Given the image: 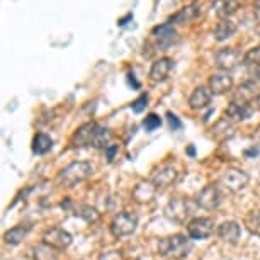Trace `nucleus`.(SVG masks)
Listing matches in <instances>:
<instances>
[{
  "label": "nucleus",
  "instance_id": "nucleus-6",
  "mask_svg": "<svg viewBox=\"0 0 260 260\" xmlns=\"http://www.w3.org/2000/svg\"><path fill=\"white\" fill-rule=\"evenodd\" d=\"M214 61L219 70L230 73V72H233L240 63H243V55L237 48H221V50L216 51Z\"/></svg>",
  "mask_w": 260,
  "mask_h": 260
},
{
  "label": "nucleus",
  "instance_id": "nucleus-8",
  "mask_svg": "<svg viewBox=\"0 0 260 260\" xmlns=\"http://www.w3.org/2000/svg\"><path fill=\"white\" fill-rule=\"evenodd\" d=\"M221 201H223V194L216 184L206 185V187L196 196V204L206 211H214L216 208H219Z\"/></svg>",
  "mask_w": 260,
  "mask_h": 260
},
{
  "label": "nucleus",
  "instance_id": "nucleus-21",
  "mask_svg": "<svg viewBox=\"0 0 260 260\" xmlns=\"http://www.w3.org/2000/svg\"><path fill=\"white\" fill-rule=\"evenodd\" d=\"M199 6L198 4H192V6H187L184 7L182 11H179L175 16L170 17V24H187V22H192L196 17L199 16Z\"/></svg>",
  "mask_w": 260,
  "mask_h": 260
},
{
  "label": "nucleus",
  "instance_id": "nucleus-38",
  "mask_svg": "<svg viewBox=\"0 0 260 260\" xmlns=\"http://www.w3.org/2000/svg\"><path fill=\"white\" fill-rule=\"evenodd\" d=\"M135 260H136V258H135Z\"/></svg>",
  "mask_w": 260,
  "mask_h": 260
},
{
  "label": "nucleus",
  "instance_id": "nucleus-27",
  "mask_svg": "<svg viewBox=\"0 0 260 260\" xmlns=\"http://www.w3.org/2000/svg\"><path fill=\"white\" fill-rule=\"evenodd\" d=\"M245 228L252 235H255V237H260V209L250 211L245 216Z\"/></svg>",
  "mask_w": 260,
  "mask_h": 260
},
{
  "label": "nucleus",
  "instance_id": "nucleus-12",
  "mask_svg": "<svg viewBox=\"0 0 260 260\" xmlns=\"http://www.w3.org/2000/svg\"><path fill=\"white\" fill-rule=\"evenodd\" d=\"M99 124L97 122H85L75 131L72 136V146L73 148H83V146H92L94 143V136Z\"/></svg>",
  "mask_w": 260,
  "mask_h": 260
},
{
  "label": "nucleus",
  "instance_id": "nucleus-35",
  "mask_svg": "<svg viewBox=\"0 0 260 260\" xmlns=\"http://www.w3.org/2000/svg\"><path fill=\"white\" fill-rule=\"evenodd\" d=\"M253 6H255V7H257V9H258V11H260V0H253Z\"/></svg>",
  "mask_w": 260,
  "mask_h": 260
},
{
  "label": "nucleus",
  "instance_id": "nucleus-9",
  "mask_svg": "<svg viewBox=\"0 0 260 260\" xmlns=\"http://www.w3.org/2000/svg\"><path fill=\"white\" fill-rule=\"evenodd\" d=\"M187 233L194 240H206L214 233V221L211 218H194L187 223Z\"/></svg>",
  "mask_w": 260,
  "mask_h": 260
},
{
  "label": "nucleus",
  "instance_id": "nucleus-5",
  "mask_svg": "<svg viewBox=\"0 0 260 260\" xmlns=\"http://www.w3.org/2000/svg\"><path fill=\"white\" fill-rule=\"evenodd\" d=\"M136 226H138V216L135 213H129V211H121L112 218L111 232L117 238L129 237V235L135 233Z\"/></svg>",
  "mask_w": 260,
  "mask_h": 260
},
{
  "label": "nucleus",
  "instance_id": "nucleus-36",
  "mask_svg": "<svg viewBox=\"0 0 260 260\" xmlns=\"http://www.w3.org/2000/svg\"><path fill=\"white\" fill-rule=\"evenodd\" d=\"M255 104H257V109L260 111V94H258V97H257V101H255Z\"/></svg>",
  "mask_w": 260,
  "mask_h": 260
},
{
  "label": "nucleus",
  "instance_id": "nucleus-11",
  "mask_svg": "<svg viewBox=\"0 0 260 260\" xmlns=\"http://www.w3.org/2000/svg\"><path fill=\"white\" fill-rule=\"evenodd\" d=\"M242 65L245 67L248 80L258 83L260 82V46H255L245 53Z\"/></svg>",
  "mask_w": 260,
  "mask_h": 260
},
{
  "label": "nucleus",
  "instance_id": "nucleus-30",
  "mask_svg": "<svg viewBox=\"0 0 260 260\" xmlns=\"http://www.w3.org/2000/svg\"><path fill=\"white\" fill-rule=\"evenodd\" d=\"M143 126H145V129H146V131H155V129H158V127L161 126L160 116H156V114H148V116L145 117Z\"/></svg>",
  "mask_w": 260,
  "mask_h": 260
},
{
  "label": "nucleus",
  "instance_id": "nucleus-4",
  "mask_svg": "<svg viewBox=\"0 0 260 260\" xmlns=\"http://www.w3.org/2000/svg\"><path fill=\"white\" fill-rule=\"evenodd\" d=\"M164 214L174 223H185L192 216V203L185 198H174L167 203Z\"/></svg>",
  "mask_w": 260,
  "mask_h": 260
},
{
  "label": "nucleus",
  "instance_id": "nucleus-18",
  "mask_svg": "<svg viewBox=\"0 0 260 260\" xmlns=\"http://www.w3.org/2000/svg\"><path fill=\"white\" fill-rule=\"evenodd\" d=\"M218 235L223 242H226L230 245H235V243H238V240H240L242 228H240V224L237 221H224V223L219 224Z\"/></svg>",
  "mask_w": 260,
  "mask_h": 260
},
{
  "label": "nucleus",
  "instance_id": "nucleus-29",
  "mask_svg": "<svg viewBox=\"0 0 260 260\" xmlns=\"http://www.w3.org/2000/svg\"><path fill=\"white\" fill-rule=\"evenodd\" d=\"M77 214H80L85 221H89V223H95L97 219H99V214H97V211L94 208H90V206H82L80 208V213H77Z\"/></svg>",
  "mask_w": 260,
  "mask_h": 260
},
{
  "label": "nucleus",
  "instance_id": "nucleus-17",
  "mask_svg": "<svg viewBox=\"0 0 260 260\" xmlns=\"http://www.w3.org/2000/svg\"><path fill=\"white\" fill-rule=\"evenodd\" d=\"M172 68H174V60L172 58H160L156 60L153 65L150 68V80L158 83V82H164L167 77L170 75Z\"/></svg>",
  "mask_w": 260,
  "mask_h": 260
},
{
  "label": "nucleus",
  "instance_id": "nucleus-31",
  "mask_svg": "<svg viewBox=\"0 0 260 260\" xmlns=\"http://www.w3.org/2000/svg\"><path fill=\"white\" fill-rule=\"evenodd\" d=\"M146 106H148V94H141L138 99L131 104V109H133V112H136V114H140V112L145 111Z\"/></svg>",
  "mask_w": 260,
  "mask_h": 260
},
{
  "label": "nucleus",
  "instance_id": "nucleus-3",
  "mask_svg": "<svg viewBox=\"0 0 260 260\" xmlns=\"http://www.w3.org/2000/svg\"><path fill=\"white\" fill-rule=\"evenodd\" d=\"M150 36H151V43L155 45L156 50H161V51L169 50V48H172L179 41L177 29L170 22H164V24H160V26L153 27Z\"/></svg>",
  "mask_w": 260,
  "mask_h": 260
},
{
  "label": "nucleus",
  "instance_id": "nucleus-7",
  "mask_svg": "<svg viewBox=\"0 0 260 260\" xmlns=\"http://www.w3.org/2000/svg\"><path fill=\"white\" fill-rule=\"evenodd\" d=\"M250 177L247 172L238 170V169H230L221 175L219 179V184L223 185L224 189L230 190V192H240L248 185Z\"/></svg>",
  "mask_w": 260,
  "mask_h": 260
},
{
  "label": "nucleus",
  "instance_id": "nucleus-32",
  "mask_svg": "<svg viewBox=\"0 0 260 260\" xmlns=\"http://www.w3.org/2000/svg\"><path fill=\"white\" fill-rule=\"evenodd\" d=\"M167 119H169V126H170V129L179 131L180 127H182V122H180V119H179L177 116L174 114V112H167Z\"/></svg>",
  "mask_w": 260,
  "mask_h": 260
},
{
  "label": "nucleus",
  "instance_id": "nucleus-28",
  "mask_svg": "<svg viewBox=\"0 0 260 260\" xmlns=\"http://www.w3.org/2000/svg\"><path fill=\"white\" fill-rule=\"evenodd\" d=\"M109 141H111V131L107 129V127L99 124V127H97V131H95L92 146H94V148H107V146H109Z\"/></svg>",
  "mask_w": 260,
  "mask_h": 260
},
{
  "label": "nucleus",
  "instance_id": "nucleus-13",
  "mask_svg": "<svg viewBox=\"0 0 260 260\" xmlns=\"http://www.w3.org/2000/svg\"><path fill=\"white\" fill-rule=\"evenodd\" d=\"M209 89L213 95H224L233 89V78L228 72H218L213 73L209 78Z\"/></svg>",
  "mask_w": 260,
  "mask_h": 260
},
{
  "label": "nucleus",
  "instance_id": "nucleus-25",
  "mask_svg": "<svg viewBox=\"0 0 260 260\" xmlns=\"http://www.w3.org/2000/svg\"><path fill=\"white\" fill-rule=\"evenodd\" d=\"M34 252V258L36 260H58V250H55L53 247L46 243H39L32 248Z\"/></svg>",
  "mask_w": 260,
  "mask_h": 260
},
{
  "label": "nucleus",
  "instance_id": "nucleus-10",
  "mask_svg": "<svg viewBox=\"0 0 260 260\" xmlns=\"http://www.w3.org/2000/svg\"><path fill=\"white\" fill-rule=\"evenodd\" d=\"M72 242H73V237L63 228H51L43 235V243L50 245V247L58 250V252L68 248L72 245Z\"/></svg>",
  "mask_w": 260,
  "mask_h": 260
},
{
  "label": "nucleus",
  "instance_id": "nucleus-22",
  "mask_svg": "<svg viewBox=\"0 0 260 260\" xmlns=\"http://www.w3.org/2000/svg\"><path fill=\"white\" fill-rule=\"evenodd\" d=\"M156 194V187L153 182H140L133 190V199L138 201V203H148L155 198Z\"/></svg>",
  "mask_w": 260,
  "mask_h": 260
},
{
  "label": "nucleus",
  "instance_id": "nucleus-16",
  "mask_svg": "<svg viewBox=\"0 0 260 260\" xmlns=\"http://www.w3.org/2000/svg\"><path fill=\"white\" fill-rule=\"evenodd\" d=\"M211 99H213V92H211L209 87H206V85L196 87L194 92L189 97V107L194 111L206 109V107L211 104Z\"/></svg>",
  "mask_w": 260,
  "mask_h": 260
},
{
  "label": "nucleus",
  "instance_id": "nucleus-19",
  "mask_svg": "<svg viewBox=\"0 0 260 260\" xmlns=\"http://www.w3.org/2000/svg\"><path fill=\"white\" fill-rule=\"evenodd\" d=\"M237 29H238L237 22H233L232 19H221V21L216 24L213 36L218 43H223V41H228L230 38H233Z\"/></svg>",
  "mask_w": 260,
  "mask_h": 260
},
{
  "label": "nucleus",
  "instance_id": "nucleus-37",
  "mask_svg": "<svg viewBox=\"0 0 260 260\" xmlns=\"http://www.w3.org/2000/svg\"><path fill=\"white\" fill-rule=\"evenodd\" d=\"M237 2H238V4H242V2H243V0H237Z\"/></svg>",
  "mask_w": 260,
  "mask_h": 260
},
{
  "label": "nucleus",
  "instance_id": "nucleus-20",
  "mask_svg": "<svg viewBox=\"0 0 260 260\" xmlns=\"http://www.w3.org/2000/svg\"><path fill=\"white\" fill-rule=\"evenodd\" d=\"M238 6L240 4L237 0H214L213 2V9L219 19H230L232 14L238 11Z\"/></svg>",
  "mask_w": 260,
  "mask_h": 260
},
{
  "label": "nucleus",
  "instance_id": "nucleus-33",
  "mask_svg": "<svg viewBox=\"0 0 260 260\" xmlns=\"http://www.w3.org/2000/svg\"><path fill=\"white\" fill-rule=\"evenodd\" d=\"M101 260H124L122 258L121 252H116V250H111V252H106L101 255Z\"/></svg>",
  "mask_w": 260,
  "mask_h": 260
},
{
  "label": "nucleus",
  "instance_id": "nucleus-1",
  "mask_svg": "<svg viewBox=\"0 0 260 260\" xmlns=\"http://www.w3.org/2000/svg\"><path fill=\"white\" fill-rule=\"evenodd\" d=\"M190 250H192V243L184 235H172L158 242V253L165 258L182 260L190 253Z\"/></svg>",
  "mask_w": 260,
  "mask_h": 260
},
{
  "label": "nucleus",
  "instance_id": "nucleus-15",
  "mask_svg": "<svg viewBox=\"0 0 260 260\" xmlns=\"http://www.w3.org/2000/svg\"><path fill=\"white\" fill-rule=\"evenodd\" d=\"M177 177H179L177 169H174V167H161V169H158L153 174L151 182H153L156 190H164L167 187H170L177 180Z\"/></svg>",
  "mask_w": 260,
  "mask_h": 260
},
{
  "label": "nucleus",
  "instance_id": "nucleus-2",
  "mask_svg": "<svg viewBox=\"0 0 260 260\" xmlns=\"http://www.w3.org/2000/svg\"><path fill=\"white\" fill-rule=\"evenodd\" d=\"M92 172H94V167H92V164H89V161H73V164L65 167V169L60 172L58 182L67 189L75 187L77 184L89 179L92 175Z\"/></svg>",
  "mask_w": 260,
  "mask_h": 260
},
{
  "label": "nucleus",
  "instance_id": "nucleus-24",
  "mask_svg": "<svg viewBox=\"0 0 260 260\" xmlns=\"http://www.w3.org/2000/svg\"><path fill=\"white\" fill-rule=\"evenodd\" d=\"M53 148V140L46 133H38L32 140V151L36 155H46Z\"/></svg>",
  "mask_w": 260,
  "mask_h": 260
},
{
  "label": "nucleus",
  "instance_id": "nucleus-23",
  "mask_svg": "<svg viewBox=\"0 0 260 260\" xmlns=\"http://www.w3.org/2000/svg\"><path fill=\"white\" fill-rule=\"evenodd\" d=\"M226 116H228V119H232V121H247L248 117H252V107L232 102L226 109Z\"/></svg>",
  "mask_w": 260,
  "mask_h": 260
},
{
  "label": "nucleus",
  "instance_id": "nucleus-14",
  "mask_svg": "<svg viewBox=\"0 0 260 260\" xmlns=\"http://www.w3.org/2000/svg\"><path fill=\"white\" fill-rule=\"evenodd\" d=\"M258 97V92H257V83L255 82H243L242 85L237 87V90L233 92V101L232 102H237V104H245V106H250L253 101H257Z\"/></svg>",
  "mask_w": 260,
  "mask_h": 260
},
{
  "label": "nucleus",
  "instance_id": "nucleus-26",
  "mask_svg": "<svg viewBox=\"0 0 260 260\" xmlns=\"http://www.w3.org/2000/svg\"><path fill=\"white\" fill-rule=\"evenodd\" d=\"M29 232V228H24V226H14L11 228L9 232L4 235V240H6V243L7 245H19L24 240V237L27 235Z\"/></svg>",
  "mask_w": 260,
  "mask_h": 260
},
{
  "label": "nucleus",
  "instance_id": "nucleus-34",
  "mask_svg": "<svg viewBox=\"0 0 260 260\" xmlns=\"http://www.w3.org/2000/svg\"><path fill=\"white\" fill-rule=\"evenodd\" d=\"M117 151H119V146L117 145H109L106 148V156H107V160L112 161L116 158V155H117Z\"/></svg>",
  "mask_w": 260,
  "mask_h": 260
}]
</instances>
